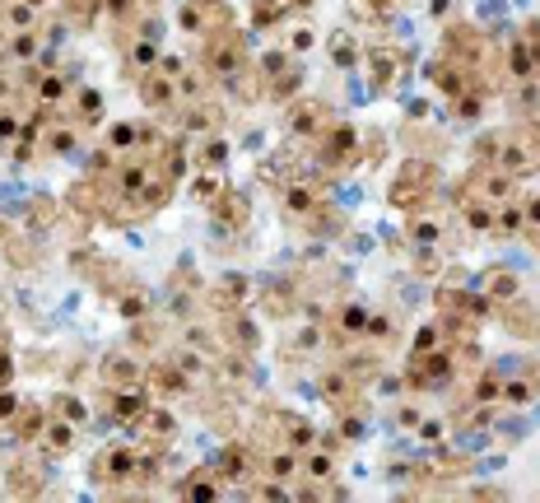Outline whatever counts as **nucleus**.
<instances>
[{"label": "nucleus", "mask_w": 540, "mask_h": 503, "mask_svg": "<svg viewBox=\"0 0 540 503\" xmlns=\"http://www.w3.org/2000/svg\"><path fill=\"white\" fill-rule=\"evenodd\" d=\"M499 168L508 177L536 173V168H540V140H531V131H513L508 145H503V154H499Z\"/></svg>", "instance_id": "1"}, {"label": "nucleus", "mask_w": 540, "mask_h": 503, "mask_svg": "<svg viewBox=\"0 0 540 503\" xmlns=\"http://www.w3.org/2000/svg\"><path fill=\"white\" fill-rule=\"evenodd\" d=\"M103 457H108V466L98 462V480L122 485V480H131L135 471H140V452H135V448H112V452H103Z\"/></svg>", "instance_id": "2"}, {"label": "nucleus", "mask_w": 540, "mask_h": 503, "mask_svg": "<svg viewBox=\"0 0 540 503\" xmlns=\"http://www.w3.org/2000/svg\"><path fill=\"white\" fill-rule=\"evenodd\" d=\"M140 94H145L149 108H177V103H182V98H177V80H168L163 70H149Z\"/></svg>", "instance_id": "3"}, {"label": "nucleus", "mask_w": 540, "mask_h": 503, "mask_svg": "<svg viewBox=\"0 0 540 503\" xmlns=\"http://www.w3.org/2000/svg\"><path fill=\"white\" fill-rule=\"evenodd\" d=\"M0 24H5V33H28V28H38V0H5Z\"/></svg>", "instance_id": "4"}, {"label": "nucleus", "mask_w": 540, "mask_h": 503, "mask_svg": "<svg viewBox=\"0 0 540 503\" xmlns=\"http://www.w3.org/2000/svg\"><path fill=\"white\" fill-rule=\"evenodd\" d=\"M159 42L154 38H135L131 47H126V70H131V75H140V80H145L149 70H159Z\"/></svg>", "instance_id": "5"}, {"label": "nucleus", "mask_w": 540, "mask_h": 503, "mask_svg": "<svg viewBox=\"0 0 540 503\" xmlns=\"http://www.w3.org/2000/svg\"><path fill=\"white\" fill-rule=\"evenodd\" d=\"M38 56H42L38 28H28V33H10V42H5V61H10V66H28V61H38Z\"/></svg>", "instance_id": "6"}, {"label": "nucleus", "mask_w": 540, "mask_h": 503, "mask_svg": "<svg viewBox=\"0 0 540 503\" xmlns=\"http://www.w3.org/2000/svg\"><path fill=\"white\" fill-rule=\"evenodd\" d=\"M191 191H196L201 201H215L219 191H224V173H219L215 164H210V168H201V173L191 177Z\"/></svg>", "instance_id": "7"}, {"label": "nucleus", "mask_w": 540, "mask_h": 503, "mask_svg": "<svg viewBox=\"0 0 540 503\" xmlns=\"http://www.w3.org/2000/svg\"><path fill=\"white\" fill-rule=\"evenodd\" d=\"M33 94H38V103H42V108H56V103L66 98V80H61L56 70H47V75H42V80H38V89H33Z\"/></svg>", "instance_id": "8"}, {"label": "nucleus", "mask_w": 540, "mask_h": 503, "mask_svg": "<svg viewBox=\"0 0 540 503\" xmlns=\"http://www.w3.org/2000/svg\"><path fill=\"white\" fill-rule=\"evenodd\" d=\"M331 61L336 66H359V42H354V33H336L331 38Z\"/></svg>", "instance_id": "9"}, {"label": "nucleus", "mask_w": 540, "mask_h": 503, "mask_svg": "<svg viewBox=\"0 0 540 503\" xmlns=\"http://www.w3.org/2000/svg\"><path fill=\"white\" fill-rule=\"evenodd\" d=\"M108 378H112V387H135V382H140V368H135L131 359H122V354H112V359H108Z\"/></svg>", "instance_id": "10"}, {"label": "nucleus", "mask_w": 540, "mask_h": 503, "mask_svg": "<svg viewBox=\"0 0 540 503\" xmlns=\"http://www.w3.org/2000/svg\"><path fill=\"white\" fill-rule=\"evenodd\" d=\"M303 471H308L312 480H331L336 476V462H331V452H308V457H303Z\"/></svg>", "instance_id": "11"}, {"label": "nucleus", "mask_w": 540, "mask_h": 503, "mask_svg": "<svg viewBox=\"0 0 540 503\" xmlns=\"http://www.w3.org/2000/svg\"><path fill=\"white\" fill-rule=\"evenodd\" d=\"M270 471H275V480H289L294 471H303V462H298V452H294V448H284V452H275Z\"/></svg>", "instance_id": "12"}, {"label": "nucleus", "mask_w": 540, "mask_h": 503, "mask_svg": "<svg viewBox=\"0 0 540 503\" xmlns=\"http://www.w3.org/2000/svg\"><path fill=\"white\" fill-rule=\"evenodd\" d=\"M312 42H317V33H312V24H294L289 28V42H284V47H289V52L294 56H303L312 47Z\"/></svg>", "instance_id": "13"}, {"label": "nucleus", "mask_w": 540, "mask_h": 503, "mask_svg": "<svg viewBox=\"0 0 540 503\" xmlns=\"http://www.w3.org/2000/svg\"><path fill=\"white\" fill-rule=\"evenodd\" d=\"M19 131H24V117L19 112H0V145L19 140Z\"/></svg>", "instance_id": "14"}, {"label": "nucleus", "mask_w": 540, "mask_h": 503, "mask_svg": "<svg viewBox=\"0 0 540 503\" xmlns=\"http://www.w3.org/2000/svg\"><path fill=\"white\" fill-rule=\"evenodd\" d=\"M117 415H126V420H135V415H145V401L135 396V387H126V396H117Z\"/></svg>", "instance_id": "15"}, {"label": "nucleus", "mask_w": 540, "mask_h": 503, "mask_svg": "<svg viewBox=\"0 0 540 503\" xmlns=\"http://www.w3.org/2000/svg\"><path fill=\"white\" fill-rule=\"evenodd\" d=\"M224 471H229L233 480L243 476V471H247V452H243V448H229V452H224Z\"/></svg>", "instance_id": "16"}, {"label": "nucleus", "mask_w": 540, "mask_h": 503, "mask_svg": "<svg viewBox=\"0 0 540 503\" xmlns=\"http://www.w3.org/2000/svg\"><path fill=\"white\" fill-rule=\"evenodd\" d=\"M415 243H438V219H415Z\"/></svg>", "instance_id": "17"}, {"label": "nucleus", "mask_w": 540, "mask_h": 503, "mask_svg": "<svg viewBox=\"0 0 540 503\" xmlns=\"http://www.w3.org/2000/svg\"><path fill=\"white\" fill-rule=\"evenodd\" d=\"M284 429H289V438H294V448H308V443H312V429H308V424L289 420V424H284Z\"/></svg>", "instance_id": "18"}, {"label": "nucleus", "mask_w": 540, "mask_h": 503, "mask_svg": "<svg viewBox=\"0 0 540 503\" xmlns=\"http://www.w3.org/2000/svg\"><path fill=\"white\" fill-rule=\"evenodd\" d=\"M187 499H215V480H191Z\"/></svg>", "instance_id": "19"}, {"label": "nucleus", "mask_w": 540, "mask_h": 503, "mask_svg": "<svg viewBox=\"0 0 540 503\" xmlns=\"http://www.w3.org/2000/svg\"><path fill=\"white\" fill-rule=\"evenodd\" d=\"M415 350H419V354H433V350H438V331H433V327L419 331V336H415Z\"/></svg>", "instance_id": "20"}, {"label": "nucleus", "mask_w": 540, "mask_h": 503, "mask_svg": "<svg viewBox=\"0 0 540 503\" xmlns=\"http://www.w3.org/2000/svg\"><path fill=\"white\" fill-rule=\"evenodd\" d=\"M14 410H19V401H14L10 392H0V420H10Z\"/></svg>", "instance_id": "21"}, {"label": "nucleus", "mask_w": 540, "mask_h": 503, "mask_svg": "<svg viewBox=\"0 0 540 503\" xmlns=\"http://www.w3.org/2000/svg\"><path fill=\"white\" fill-rule=\"evenodd\" d=\"M5 373H10V359H5V354H0V382H5Z\"/></svg>", "instance_id": "22"}]
</instances>
